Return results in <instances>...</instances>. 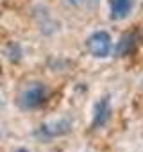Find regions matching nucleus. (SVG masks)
Returning a JSON list of instances; mask_svg holds the SVG:
<instances>
[{"mask_svg":"<svg viewBox=\"0 0 143 152\" xmlns=\"http://www.w3.org/2000/svg\"><path fill=\"white\" fill-rule=\"evenodd\" d=\"M47 99V88L41 83H31L18 99V106L22 109H34L38 106H41Z\"/></svg>","mask_w":143,"mask_h":152,"instance_id":"1","label":"nucleus"},{"mask_svg":"<svg viewBox=\"0 0 143 152\" xmlns=\"http://www.w3.org/2000/svg\"><path fill=\"white\" fill-rule=\"evenodd\" d=\"M109 113H111V102H109V97H102L95 107H93V122H91V127L97 129V127H102L107 120H109Z\"/></svg>","mask_w":143,"mask_h":152,"instance_id":"3","label":"nucleus"},{"mask_svg":"<svg viewBox=\"0 0 143 152\" xmlns=\"http://www.w3.org/2000/svg\"><path fill=\"white\" fill-rule=\"evenodd\" d=\"M16 152H27V150H23V148H20V150H16Z\"/></svg>","mask_w":143,"mask_h":152,"instance_id":"7","label":"nucleus"},{"mask_svg":"<svg viewBox=\"0 0 143 152\" xmlns=\"http://www.w3.org/2000/svg\"><path fill=\"white\" fill-rule=\"evenodd\" d=\"M132 9V0H111V18L123 20Z\"/></svg>","mask_w":143,"mask_h":152,"instance_id":"4","label":"nucleus"},{"mask_svg":"<svg viewBox=\"0 0 143 152\" xmlns=\"http://www.w3.org/2000/svg\"><path fill=\"white\" fill-rule=\"evenodd\" d=\"M136 39H138V34H136V32H127V34H123L122 39H120V43H118V47H116V56H118V57H123V56H127L129 52H132L134 47H136Z\"/></svg>","mask_w":143,"mask_h":152,"instance_id":"5","label":"nucleus"},{"mask_svg":"<svg viewBox=\"0 0 143 152\" xmlns=\"http://www.w3.org/2000/svg\"><path fill=\"white\" fill-rule=\"evenodd\" d=\"M86 47H88L91 56H95V57H107L109 50H111V38H109L107 32L98 31V32H95V34H91L88 38Z\"/></svg>","mask_w":143,"mask_h":152,"instance_id":"2","label":"nucleus"},{"mask_svg":"<svg viewBox=\"0 0 143 152\" xmlns=\"http://www.w3.org/2000/svg\"><path fill=\"white\" fill-rule=\"evenodd\" d=\"M68 2L72 6H75V7H84V9H90L93 6H97L98 0H68Z\"/></svg>","mask_w":143,"mask_h":152,"instance_id":"6","label":"nucleus"}]
</instances>
